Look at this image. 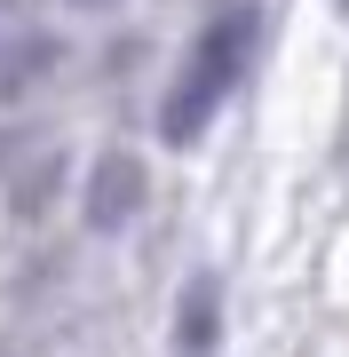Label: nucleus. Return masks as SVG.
<instances>
[{"label": "nucleus", "mask_w": 349, "mask_h": 357, "mask_svg": "<svg viewBox=\"0 0 349 357\" xmlns=\"http://www.w3.org/2000/svg\"><path fill=\"white\" fill-rule=\"evenodd\" d=\"M246 56H254V8H238V0H231V8H215L207 32L191 40V56H183L167 103H159V135H167V143H191V135L222 112V96L238 88Z\"/></svg>", "instance_id": "f257e3e1"}, {"label": "nucleus", "mask_w": 349, "mask_h": 357, "mask_svg": "<svg viewBox=\"0 0 349 357\" xmlns=\"http://www.w3.org/2000/svg\"><path fill=\"white\" fill-rule=\"evenodd\" d=\"M207 310H215V286L199 278L191 286V310H183V357H207Z\"/></svg>", "instance_id": "f03ea898"}, {"label": "nucleus", "mask_w": 349, "mask_h": 357, "mask_svg": "<svg viewBox=\"0 0 349 357\" xmlns=\"http://www.w3.org/2000/svg\"><path fill=\"white\" fill-rule=\"evenodd\" d=\"M127 191H135V175H127V167H111V175H104V199H95V222H119Z\"/></svg>", "instance_id": "7ed1b4c3"}]
</instances>
